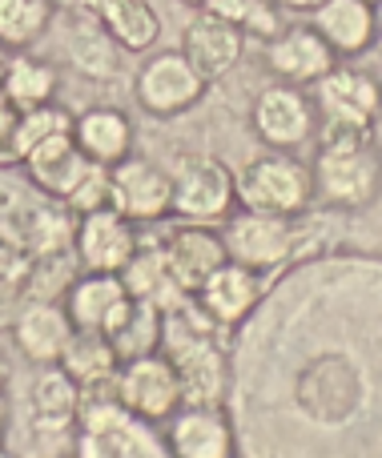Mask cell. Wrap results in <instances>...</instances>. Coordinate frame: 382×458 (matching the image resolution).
Here are the masks:
<instances>
[{
  "label": "cell",
  "mask_w": 382,
  "mask_h": 458,
  "mask_svg": "<svg viewBox=\"0 0 382 458\" xmlns=\"http://www.w3.org/2000/svg\"><path fill=\"white\" fill-rule=\"evenodd\" d=\"M161 346H166V362L174 366L177 386H182V406L222 403L230 390V362H225V350L214 342V322L201 314L193 298L166 310Z\"/></svg>",
  "instance_id": "1"
},
{
  "label": "cell",
  "mask_w": 382,
  "mask_h": 458,
  "mask_svg": "<svg viewBox=\"0 0 382 458\" xmlns=\"http://www.w3.org/2000/svg\"><path fill=\"white\" fill-rule=\"evenodd\" d=\"M233 201L250 214L302 217L314 206L310 165L282 149H270L266 157H254L233 177Z\"/></svg>",
  "instance_id": "2"
},
{
  "label": "cell",
  "mask_w": 382,
  "mask_h": 458,
  "mask_svg": "<svg viewBox=\"0 0 382 458\" xmlns=\"http://www.w3.org/2000/svg\"><path fill=\"white\" fill-rule=\"evenodd\" d=\"M233 209V169L214 153H182L169 169V214L193 225L225 222Z\"/></svg>",
  "instance_id": "3"
},
{
  "label": "cell",
  "mask_w": 382,
  "mask_h": 458,
  "mask_svg": "<svg viewBox=\"0 0 382 458\" xmlns=\"http://www.w3.org/2000/svg\"><path fill=\"white\" fill-rule=\"evenodd\" d=\"M298 217H270V214H242L225 217V258L238 261V266L254 269V274H270L282 269L298 250Z\"/></svg>",
  "instance_id": "4"
},
{
  "label": "cell",
  "mask_w": 382,
  "mask_h": 458,
  "mask_svg": "<svg viewBox=\"0 0 382 458\" xmlns=\"http://www.w3.org/2000/svg\"><path fill=\"white\" fill-rule=\"evenodd\" d=\"M209 81L185 61V53H157L141 64L137 72L133 97L149 117H182L206 97Z\"/></svg>",
  "instance_id": "5"
},
{
  "label": "cell",
  "mask_w": 382,
  "mask_h": 458,
  "mask_svg": "<svg viewBox=\"0 0 382 458\" xmlns=\"http://www.w3.org/2000/svg\"><path fill=\"white\" fill-rule=\"evenodd\" d=\"M117 403L129 419L137 422H166L182 406V386H177L174 366L166 354H141L117 366Z\"/></svg>",
  "instance_id": "6"
},
{
  "label": "cell",
  "mask_w": 382,
  "mask_h": 458,
  "mask_svg": "<svg viewBox=\"0 0 382 458\" xmlns=\"http://www.w3.org/2000/svg\"><path fill=\"white\" fill-rule=\"evenodd\" d=\"M250 121H254V133L262 137V145L282 149V153L298 149V145H306L318 133V109H314V101L298 85H286V81L282 85H266L258 93Z\"/></svg>",
  "instance_id": "7"
},
{
  "label": "cell",
  "mask_w": 382,
  "mask_h": 458,
  "mask_svg": "<svg viewBox=\"0 0 382 458\" xmlns=\"http://www.w3.org/2000/svg\"><path fill=\"white\" fill-rule=\"evenodd\" d=\"M375 145L370 149H318L310 165L314 198L338 209H359L375 198Z\"/></svg>",
  "instance_id": "8"
},
{
  "label": "cell",
  "mask_w": 382,
  "mask_h": 458,
  "mask_svg": "<svg viewBox=\"0 0 382 458\" xmlns=\"http://www.w3.org/2000/svg\"><path fill=\"white\" fill-rule=\"evenodd\" d=\"M157 245H161V261H166L169 282H174L182 293H190V298L206 285V277L225 261L222 233H214L209 225L182 222L177 229H169Z\"/></svg>",
  "instance_id": "9"
},
{
  "label": "cell",
  "mask_w": 382,
  "mask_h": 458,
  "mask_svg": "<svg viewBox=\"0 0 382 458\" xmlns=\"http://www.w3.org/2000/svg\"><path fill=\"white\" fill-rule=\"evenodd\" d=\"M137 250V225L117 209L101 214H81L72 225V258L97 274H121Z\"/></svg>",
  "instance_id": "10"
},
{
  "label": "cell",
  "mask_w": 382,
  "mask_h": 458,
  "mask_svg": "<svg viewBox=\"0 0 382 458\" xmlns=\"http://www.w3.org/2000/svg\"><path fill=\"white\" fill-rule=\"evenodd\" d=\"M266 64H270V72L282 77L286 85L306 89L318 77H327L338 64V56L310 24H290V29H278L266 40Z\"/></svg>",
  "instance_id": "11"
},
{
  "label": "cell",
  "mask_w": 382,
  "mask_h": 458,
  "mask_svg": "<svg viewBox=\"0 0 382 458\" xmlns=\"http://www.w3.org/2000/svg\"><path fill=\"white\" fill-rule=\"evenodd\" d=\"M193 301H198V310L217 330H233V326L246 322V318L254 314V306L262 301V274H254V269L225 258L222 266L206 277V285L193 293Z\"/></svg>",
  "instance_id": "12"
},
{
  "label": "cell",
  "mask_w": 382,
  "mask_h": 458,
  "mask_svg": "<svg viewBox=\"0 0 382 458\" xmlns=\"http://www.w3.org/2000/svg\"><path fill=\"white\" fill-rule=\"evenodd\" d=\"M21 165H24V174H29V182L37 185L45 198L64 201L81 185V177L93 169V161H89L85 153H81V145L72 141V129H61V133H53V137L32 145V149L21 157Z\"/></svg>",
  "instance_id": "13"
},
{
  "label": "cell",
  "mask_w": 382,
  "mask_h": 458,
  "mask_svg": "<svg viewBox=\"0 0 382 458\" xmlns=\"http://www.w3.org/2000/svg\"><path fill=\"white\" fill-rule=\"evenodd\" d=\"M314 109L322 121L338 125H370L378 121V81L359 69H330L327 77L314 81Z\"/></svg>",
  "instance_id": "14"
},
{
  "label": "cell",
  "mask_w": 382,
  "mask_h": 458,
  "mask_svg": "<svg viewBox=\"0 0 382 458\" xmlns=\"http://www.w3.org/2000/svg\"><path fill=\"white\" fill-rule=\"evenodd\" d=\"M109 174L113 185H117V209L133 225H153L161 217H169V169L129 153Z\"/></svg>",
  "instance_id": "15"
},
{
  "label": "cell",
  "mask_w": 382,
  "mask_h": 458,
  "mask_svg": "<svg viewBox=\"0 0 382 458\" xmlns=\"http://www.w3.org/2000/svg\"><path fill=\"white\" fill-rule=\"evenodd\" d=\"M166 422L169 458H233V427L217 406H177Z\"/></svg>",
  "instance_id": "16"
},
{
  "label": "cell",
  "mask_w": 382,
  "mask_h": 458,
  "mask_svg": "<svg viewBox=\"0 0 382 458\" xmlns=\"http://www.w3.org/2000/svg\"><path fill=\"white\" fill-rule=\"evenodd\" d=\"M182 53H185V61L214 85V81H222L225 72L242 61V53H246V32L214 13H201L198 21L185 29Z\"/></svg>",
  "instance_id": "17"
},
{
  "label": "cell",
  "mask_w": 382,
  "mask_h": 458,
  "mask_svg": "<svg viewBox=\"0 0 382 458\" xmlns=\"http://www.w3.org/2000/svg\"><path fill=\"white\" fill-rule=\"evenodd\" d=\"M310 29L335 48V56H359L375 45L378 13L370 0H322L310 8Z\"/></svg>",
  "instance_id": "18"
},
{
  "label": "cell",
  "mask_w": 382,
  "mask_h": 458,
  "mask_svg": "<svg viewBox=\"0 0 382 458\" xmlns=\"http://www.w3.org/2000/svg\"><path fill=\"white\" fill-rule=\"evenodd\" d=\"M61 306L72 326L105 334L121 318V310L129 306V293L117 274H97V269H89L85 277H72V282L64 285Z\"/></svg>",
  "instance_id": "19"
},
{
  "label": "cell",
  "mask_w": 382,
  "mask_h": 458,
  "mask_svg": "<svg viewBox=\"0 0 382 458\" xmlns=\"http://www.w3.org/2000/svg\"><path fill=\"white\" fill-rule=\"evenodd\" d=\"M72 334V322L61 301H24L13 322V342L32 366L61 362V350Z\"/></svg>",
  "instance_id": "20"
},
{
  "label": "cell",
  "mask_w": 382,
  "mask_h": 458,
  "mask_svg": "<svg viewBox=\"0 0 382 458\" xmlns=\"http://www.w3.org/2000/svg\"><path fill=\"white\" fill-rule=\"evenodd\" d=\"M72 141L81 145V153L93 165L113 169L133 153V121L113 105H93L81 117H72Z\"/></svg>",
  "instance_id": "21"
},
{
  "label": "cell",
  "mask_w": 382,
  "mask_h": 458,
  "mask_svg": "<svg viewBox=\"0 0 382 458\" xmlns=\"http://www.w3.org/2000/svg\"><path fill=\"white\" fill-rule=\"evenodd\" d=\"M81 13H89L125 53H145L161 37V21L149 0H77Z\"/></svg>",
  "instance_id": "22"
},
{
  "label": "cell",
  "mask_w": 382,
  "mask_h": 458,
  "mask_svg": "<svg viewBox=\"0 0 382 458\" xmlns=\"http://www.w3.org/2000/svg\"><path fill=\"white\" fill-rule=\"evenodd\" d=\"M77 382L61 370V366H40L37 378L29 386V414L37 435H69L72 422H77Z\"/></svg>",
  "instance_id": "23"
},
{
  "label": "cell",
  "mask_w": 382,
  "mask_h": 458,
  "mask_svg": "<svg viewBox=\"0 0 382 458\" xmlns=\"http://www.w3.org/2000/svg\"><path fill=\"white\" fill-rule=\"evenodd\" d=\"M64 48H69L72 69L85 72V77H93V81H109V77H117L121 72V53H125V48H121L89 13H81L77 21L69 24Z\"/></svg>",
  "instance_id": "24"
},
{
  "label": "cell",
  "mask_w": 382,
  "mask_h": 458,
  "mask_svg": "<svg viewBox=\"0 0 382 458\" xmlns=\"http://www.w3.org/2000/svg\"><path fill=\"white\" fill-rule=\"evenodd\" d=\"M161 322H166V314H161L157 301L129 298V306L121 310V318L105 330V338L113 342L121 362H129V358H141V354L161 350Z\"/></svg>",
  "instance_id": "25"
},
{
  "label": "cell",
  "mask_w": 382,
  "mask_h": 458,
  "mask_svg": "<svg viewBox=\"0 0 382 458\" xmlns=\"http://www.w3.org/2000/svg\"><path fill=\"white\" fill-rule=\"evenodd\" d=\"M56 69L40 56H29V53H8V64L0 72V93L13 101V109H32V105H48L56 97Z\"/></svg>",
  "instance_id": "26"
},
{
  "label": "cell",
  "mask_w": 382,
  "mask_h": 458,
  "mask_svg": "<svg viewBox=\"0 0 382 458\" xmlns=\"http://www.w3.org/2000/svg\"><path fill=\"white\" fill-rule=\"evenodd\" d=\"M56 366H61L77 386H89V382L113 378L117 366H121V358H117L113 342L105 338L101 330H81V326H72V334H69V342H64L61 362Z\"/></svg>",
  "instance_id": "27"
},
{
  "label": "cell",
  "mask_w": 382,
  "mask_h": 458,
  "mask_svg": "<svg viewBox=\"0 0 382 458\" xmlns=\"http://www.w3.org/2000/svg\"><path fill=\"white\" fill-rule=\"evenodd\" d=\"M53 21V4L48 0H0V45L8 53L29 48Z\"/></svg>",
  "instance_id": "28"
},
{
  "label": "cell",
  "mask_w": 382,
  "mask_h": 458,
  "mask_svg": "<svg viewBox=\"0 0 382 458\" xmlns=\"http://www.w3.org/2000/svg\"><path fill=\"white\" fill-rule=\"evenodd\" d=\"M61 129H72L69 109L61 105H32V109H16V125H13V145H8V161H21L24 153L32 149L37 141L61 133Z\"/></svg>",
  "instance_id": "29"
},
{
  "label": "cell",
  "mask_w": 382,
  "mask_h": 458,
  "mask_svg": "<svg viewBox=\"0 0 382 458\" xmlns=\"http://www.w3.org/2000/svg\"><path fill=\"white\" fill-rule=\"evenodd\" d=\"M64 206L72 209V217L81 214H101V209H117V185H113V174L105 165H93L85 177H81V185L64 198ZM121 214V209H117Z\"/></svg>",
  "instance_id": "30"
},
{
  "label": "cell",
  "mask_w": 382,
  "mask_h": 458,
  "mask_svg": "<svg viewBox=\"0 0 382 458\" xmlns=\"http://www.w3.org/2000/svg\"><path fill=\"white\" fill-rule=\"evenodd\" d=\"M278 29H282V21H278V4H274V0H250L246 21H242V32H246V37H262V40H270Z\"/></svg>",
  "instance_id": "31"
},
{
  "label": "cell",
  "mask_w": 382,
  "mask_h": 458,
  "mask_svg": "<svg viewBox=\"0 0 382 458\" xmlns=\"http://www.w3.org/2000/svg\"><path fill=\"white\" fill-rule=\"evenodd\" d=\"M13 125H16V109L4 93H0V165L8 161V145H13Z\"/></svg>",
  "instance_id": "32"
},
{
  "label": "cell",
  "mask_w": 382,
  "mask_h": 458,
  "mask_svg": "<svg viewBox=\"0 0 382 458\" xmlns=\"http://www.w3.org/2000/svg\"><path fill=\"white\" fill-rule=\"evenodd\" d=\"M278 8H294V13H310V8H318L322 0H274Z\"/></svg>",
  "instance_id": "33"
},
{
  "label": "cell",
  "mask_w": 382,
  "mask_h": 458,
  "mask_svg": "<svg viewBox=\"0 0 382 458\" xmlns=\"http://www.w3.org/2000/svg\"><path fill=\"white\" fill-rule=\"evenodd\" d=\"M4 422H8V406H4V390H0V446H4Z\"/></svg>",
  "instance_id": "34"
},
{
  "label": "cell",
  "mask_w": 382,
  "mask_h": 458,
  "mask_svg": "<svg viewBox=\"0 0 382 458\" xmlns=\"http://www.w3.org/2000/svg\"><path fill=\"white\" fill-rule=\"evenodd\" d=\"M4 382H8V358H4V350H0V390H4Z\"/></svg>",
  "instance_id": "35"
},
{
  "label": "cell",
  "mask_w": 382,
  "mask_h": 458,
  "mask_svg": "<svg viewBox=\"0 0 382 458\" xmlns=\"http://www.w3.org/2000/svg\"><path fill=\"white\" fill-rule=\"evenodd\" d=\"M53 8H77V0H48Z\"/></svg>",
  "instance_id": "36"
},
{
  "label": "cell",
  "mask_w": 382,
  "mask_h": 458,
  "mask_svg": "<svg viewBox=\"0 0 382 458\" xmlns=\"http://www.w3.org/2000/svg\"><path fill=\"white\" fill-rule=\"evenodd\" d=\"M4 64H8V48L0 45V72H4Z\"/></svg>",
  "instance_id": "37"
},
{
  "label": "cell",
  "mask_w": 382,
  "mask_h": 458,
  "mask_svg": "<svg viewBox=\"0 0 382 458\" xmlns=\"http://www.w3.org/2000/svg\"><path fill=\"white\" fill-rule=\"evenodd\" d=\"M182 4H193V8H201V0H182Z\"/></svg>",
  "instance_id": "38"
},
{
  "label": "cell",
  "mask_w": 382,
  "mask_h": 458,
  "mask_svg": "<svg viewBox=\"0 0 382 458\" xmlns=\"http://www.w3.org/2000/svg\"><path fill=\"white\" fill-rule=\"evenodd\" d=\"M0 458H13V454H8V451H4V446H0Z\"/></svg>",
  "instance_id": "39"
},
{
  "label": "cell",
  "mask_w": 382,
  "mask_h": 458,
  "mask_svg": "<svg viewBox=\"0 0 382 458\" xmlns=\"http://www.w3.org/2000/svg\"><path fill=\"white\" fill-rule=\"evenodd\" d=\"M370 4H378V0H370Z\"/></svg>",
  "instance_id": "40"
}]
</instances>
